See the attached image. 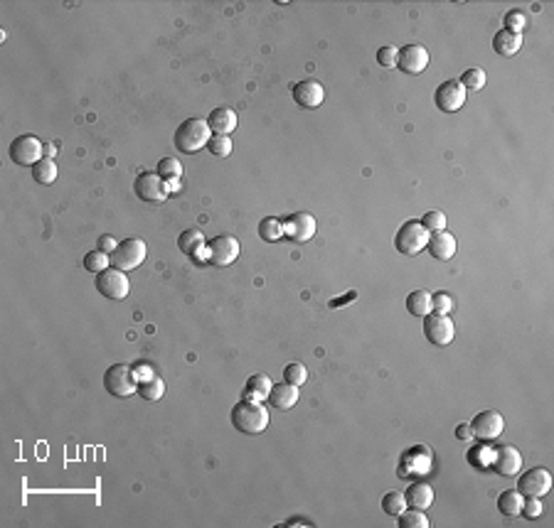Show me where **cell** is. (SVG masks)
<instances>
[{"label":"cell","mask_w":554,"mask_h":528,"mask_svg":"<svg viewBox=\"0 0 554 528\" xmlns=\"http://www.w3.org/2000/svg\"><path fill=\"white\" fill-rule=\"evenodd\" d=\"M382 509H384V513H387V516L397 518L406 509L404 494H402V491H387V494L382 497Z\"/></svg>","instance_id":"32"},{"label":"cell","mask_w":554,"mask_h":528,"mask_svg":"<svg viewBox=\"0 0 554 528\" xmlns=\"http://www.w3.org/2000/svg\"><path fill=\"white\" fill-rule=\"evenodd\" d=\"M404 499H406V506L409 509H419V511H424V509H429L434 504L432 484H427V481H414V484H409V489L404 491Z\"/></svg>","instance_id":"21"},{"label":"cell","mask_w":554,"mask_h":528,"mask_svg":"<svg viewBox=\"0 0 554 528\" xmlns=\"http://www.w3.org/2000/svg\"><path fill=\"white\" fill-rule=\"evenodd\" d=\"M259 236H262L267 243L278 241L281 236H286V233H283V222H281V219H276V217L262 219V222H259Z\"/></svg>","instance_id":"29"},{"label":"cell","mask_w":554,"mask_h":528,"mask_svg":"<svg viewBox=\"0 0 554 528\" xmlns=\"http://www.w3.org/2000/svg\"><path fill=\"white\" fill-rule=\"evenodd\" d=\"M424 337L429 339V344H436V347H448V344L456 339V324L448 315H438V312H429L424 317Z\"/></svg>","instance_id":"7"},{"label":"cell","mask_w":554,"mask_h":528,"mask_svg":"<svg viewBox=\"0 0 554 528\" xmlns=\"http://www.w3.org/2000/svg\"><path fill=\"white\" fill-rule=\"evenodd\" d=\"M432 305H434V312H438V315H448V312L453 310V300L448 292H434Z\"/></svg>","instance_id":"41"},{"label":"cell","mask_w":554,"mask_h":528,"mask_svg":"<svg viewBox=\"0 0 554 528\" xmlns=\"http://www.w3.org/2000/svg\"><path fill=\"white\" fill-rule=\"evenodd\" d=\"M209 138H212V131H209L207 121H203V118H187L175 131V148L185 155H195L203 148H207Z\"/></svg>","instance_id":"2"},{"label":"cell","mask_w":554,"mask_h":528,"mask_svg":"<svg viewBox=\"0 0 554 528\" xmlns=\"http://www.w3.org/2000/svg\"><path fill=\"white\" fill-rule=\"evenodd\" d=\"M459 81L464 84V89L480 91V89H485V81H488V76H485V72L480 67H473V69H466L464 76H461Z\"/></svg>","instance_id":"34"},{"label":"cell","mask_w":554,"mask_h":528,"mask_svg":"<svg viewBox=\"0 0 554 528\" xmlns=\"http://www.w3.org/2000/svg\"><path fill=\"white\" fill-rule=\"evenodd\" d=\"M397 54H399V49L392 47V44H384L382 49H377V62L382 64L384 69H395L397 67Z\"/></svg>","instance_id":"40"},{"label":"cell","mask_w":554,"mask_h":528,"mask_svg":"<svg viewBox=\"0 0 554 528\" xmlns=\"http://www.w3.org/2000/svg\"><path fill=\"white\" fill-rule=\"evenodd\" d=\"M163 393H166V383H163V379H158V376L138 381V396L143 398V401L155 403L163 398Z\"/></svg>","instance_id":"27"},{"label":"cell","mask_w":554,"mask_h":528,"mask_svg":"<svg viewBox=\"0 0 554 528\" xmlns=\"http://www.w3.org/2000/svg\"><path fill=\"white\" fill-rule=\"evenodd\" d=\"M269 403H271L276 411H291L296 403H299V386H291V383H274L271 391H269Z\"/></svg>","instance_id":"20"},{"label":"cell","mask_w":554,"mask_h":528,"mask_svg":"<svg viewBox=\"0 0 554 528\" xmlns=\"http://www.w3.org/2000/svg\"><path fill=\"white\" fill-rule=\"evenodd\" d=\"M177 246H180V251L185 256L198 258L200 251H203L207 243H205V233L200 231V229H187V231H182L180 236H177Z\"/></svg>","instance_id":"23"},{"label":"cell","mask_w":554,"mask_h":528,"mask_svg":"<svg viewBox=\"0 0 554 528\" xmlns=\"http://www.w3.org/2000/svg\"><path fill=\"white\" fill-rule=\"evenodd\" d=\"M315 229H318V224H315V217L308 214V211H296V214H291V217L283 222V233H286L291 241H299V243L310 241V238L315 236Z\"/></svg>","instance_id":"14"},{"label":"cell","mask_w":554,"mask_h":528,"mask_svg":"<svg viewBox=\"0 0 554 528\" xmlns=\"http://www.w3.org/2000/svg\"><path fill=\"white\" fill-rule=\"evenodd\" d=\"M523 502H525V497L517 489H505L500 497H498V509H500L502 516L515 518L523 513Z\"/></svg>","instance_id":"24"},{"label":"cell","mask_w":554,"mask_h":528,"mask_svg":"<svg viewBox=\"0 0 554 528\" xmlns=\"http://www.w3.org/2000/svg\"><path fill=\"white\" fill-rule=\"evenodd\" d=\"M291 94H293V101H296L301 108H318V106L323 104V99H325L323 84H318V81H310V79L293 84Z\"/></svg>","instance_id":"16"},{"label":"cell","mask_w":554,"mask_h":528,"mask_svg":"<svg viewBox=\"0 0 554 528\" xmlns=\"http://www.w3.org/2000/svg\"><path fill=\"white\" fill-rule=\"evenodd\" d=\"M429 236H432V233L421 226V222H406L404 226H399V231H397L395 246H397V251H399V254L416 256V254H421V251L427 249Z\"/></svg>","instance_id":"6"},{"label":"cell","mask_w":554,"mask_h":528,"mask_svg":"<svg viewBox=\"0 0 554 528\" xmlns=\"http://www.w3.org/2000/svg\"><path fill=\"white\" fill-rule=\"evenodd\" d=\"M104 388L113 398H128L138 393V379H136L134 366L126 364H111L104 374Z\"/></svg>","instance_id":"3"},{"label":"cell","mask_w":554,"mask_h":528,"mask_svg":"<svg viewBox=\"0 0 554 528\" xmlns=\"http://www.w3.org/2000/svg\"><path fill=\"white\" fill-rule=\"evenodd\" d=\"M406 310H409V315H414V317H427L429 312H434L432 292L429 290L409 292V297H406Z\"/></svg>","instance_id":"26"},{"label":"cell","mask_w":554,"mask_h":528,"mask_svg":"<svg viewBox=\"0 0 554 528\" xmlns=\"http://www.w3.org/2000/svg\"><path fill=\"white\" fill-rule=\"evenodd\" d=\"M552 489V475L549 470L544 467H532L530 472H525L517 481V491L523 494V497H537L542 499L547 491Z\"/></svg>","instance_id":"13"},{"label":"cell","mask_w":554,"mask_h":528,"mask_svg":"<svg viewBox=\"0 0 554 528\" xmlns=\"http://www.w3.org/2000/svg\"><path fill=\"white\" fill-rule=\"evenodd\" d=\"M468 462L473 467H491L493 462V449L491 445H478L468 452Z\"/></svg>","instance_id":"38"},{"label":"cell","mask_w":554,"mask_h":528,"mask_svg":"<svg viewBox=\"0 0 554 528\" xmlns=\"http://www.w3.org/2000/svg\"><path fill=\"white\" fill-rule=\"evenodd\" d=\"M96 290L109 300H126L128 292H131V283H128L123 270L106 268L96 275Z\"/></svg>","instance_id":"10"},{"label":"cell","mask_w":554,"mask_h":528,"mask_svg":"<svg viewBox=\"0 0 554 528\" xmlns=\"http://www.w3.org/2000/svg\"><path fill=\"white\" fill-rule=\"evenodd\" d=\"M271 379L267 374H254L249 376L244 386V398H251V401H264L269 398V391H271Z\"/></svg>","instance_id":"25"},{"label":"cell","mask_w":554,"mask_h":528,"mask_svg":"<svg viewBox=\"0 0 554 528\" xmlns=\"http://www.w3.org/2000/svg\"><path fill=\"white\" fill-rule=\"evenodd\" d=\"M54 155H57V145H54V143H45V158L54 160Z\"/></svg>","instance_id":"47"},{"label":"cell","mask_w":554,"mask_h":528,"mask_svg":"<svg viewBox=\"0 0 554 528\" xmlns=\"http://www.w3.org/2000/svg\"><path fill=\"white\" fill-rule=\"evenodd\" d=\"M283 381L291 386H303L308 383V369H306V364H301V361H291V364H286V369H283Z\"/></svg>","instance_id":"33"},{"label":"cell","mask_w":554,"mask_h":528,"mask_svg":"<svg viewBox=\"0 0 554 528\" xmlns=\"http://www.w3.org/2000/svg\"><path fill=\"white\" fill-rule=\"evenodd\" d=\"M136 197L143 201H148V204H158V201L166 199L171 192H168V182L160 177L158 172H141L138 177H136Z\"/></svg>","instance_id":"11"},{"label":"cell","mask_w":554,"mask_h":528,"mask_svg":"<svg viewBox=\"0 0 554 528\" xmlns=\"http://www.w3.org/2000/svg\"><path fill=\"white\" fill-rule=\"evenodd\" d=\"M421 226L427 229L429 233L443 231V229H446V214H443V211H438V209L427 211V214L421 217Z\"/></svg>","instance_id":"36"},{"label":"cell","mask_w":554,"mask_h":528,"mask_svg":"<svg viewBox=\"0 0 554 528\" xmlns=\"http://www.w3.org/2000/svg\"><path fill=\"white\" fill-rule=\"evenodd\" d=\"M239 249H242V243L237 241L235 236H230V233L214 236L212 241L205 246V251H207V261L214 265H219V268L235 263V261L239 258Z\"/></svg>","instance_id":"9"},{"label":"cell","mask_w":554,"mask_h":528,"mask_svg":"<svg viewBox=\"0 0 554 528\" xmlns=\"http://www.w3.org/2000/svg\"><path fill=\"white\" fill-rule=\"evenodd\" d=\"M434 101H436V108H441L443 113H456L464 108L466 104V89L459 79H448L443 84L436 86V94H434Z\"/></svg>","instance_id":"12"},{"label":"cell","mask_w":554,"mask_h":528,"mask_svg":"<svg viewBox=\"0 0 554 528\" xmlns=\"http://www.w3.org/2000/svg\"><path fill=\"white\" fill-rule=\"evenodd\" d=\"M134 371H136V379H138V381L153 379V376H155V374H153V369H150L148 364H141V366H136Z\"/></svg>","instance_id":"45"},{"label":"cell","mask_w":554,"mask_h":528,"mask_svg":"<svg viewBox=\"0 0 554 528\" xmlns=\"http://www.w3.org/2000/svg\"><path fill=\"white\" fill-rule=\"evenodd\" d=\"M109 258H111V268H118L123 273L138 268L145 261V241H141V238H123L116 246V251L109 254Z\"/></svg>","instance_id":"5"},{"label":"cell","mask_w":554,"mask_h":528,"mask_svg":"<svg viewBox=\"0 0 554 528\" xmlns=\"http://www.w3.org/2000/svg\"><path fill=\"white\" fill-rule=\"evenodd\" d=\"M207 126H209V131H212V135H230V133L237 131V126H239V116H237L235 108L222 106V108H214V111L209 113Z\"/></svg>","instance_id":"19"},{"label":"cell","mask_w":554,"mask_h":528,"mask_svg":"<svg viewBox=\"0 0 554 528\" xmlns=\"http://www.w3.org/2000/svg\"><path fill=\"white\" fill-rule=\"evenodd\" d=\"M81 265H84L86 270H91V273H102V270H106V268H111V258H109V254H104L102 249H96V251H89V254L81 258Z\"/></svg>","instance_id":"30"},{"label":"cell","mask_w":554,"mask_h":528,"mask_svg":"<svg viewBox=\"0 0 554 528\" xmlns=\"http://www.w3.org/2000/svg\"><path fill=\"white\" fill-rule=\"evenodd\" d=\"M96 246H99L104 254H113L116 246H118V241L113 236H109V233H104V236H99V243H96Z\"/></svg>","instance_id":"43"},{"label":"cell","mask_w":554,"mask_h":528,"mask_svg":"<svg viewBox=\"0 0 554 528\" xmlns=\"http://www.w3.org/2000/svg\"><path fill=\"white\" fill-rule=\"evenodd\" d=\"M528 27V15L523 10H507L505 13V30L515 32V35H523V30Z\"/></svg>","instance_id":"39"},{"label":"cell","mask_w":554,"mask_h":528,"mask_svg":"<svg viewBox=\"0 0 554 528\" xmlns=\"http://www.w3.org/2000/svg\"><path fill=\"white\" fill-rule=\"evenodd\" d=\"M155 172H158L166 182L168 180H180V177H182V165L177 163L175 158H163L158 163V170H155Z\"/></svg>","instance_id":"35"},{"label":"cell","mask_w":554,"mask_h":528,"mask_svg":"<svg viewBox=\"0 0 554 528\" xmlns=\"http://www.w3.org/2000/svg\"><path fill=\"white\" fill-rule=\"evenodd\" d=\"M523 513L528 518H537L539 513H542V502H539L537 497H525L523 502Z\"/></svg>","instance_id":"42"},{"label":"cell","mask_w":554,"mask_h":528,"mask_svg":"<svg viewBox=\"0 0 554 528\" xmlns=\"http://www.w3.org/2000/svg\"><path fill=\"white\" fill-rule=\"evenodd\" d=\"M399 528H429V518L424 511H419V509H404V511L399 513Z\"/></svg>","instance_id":"31"},{"label":"cell","mask_w":554,"mask_h":528,"mask_svg":"<svg viewBox=\"0 0 554 528\" xmlns=\"http://www.w3.org/2000/svg\"><path fill=\"white\" fill-rule=\"evenodd\" d=\"M32 180L38 182V185H52L57 180V165L54 160L42 158L35 167H32Z\"/></svg>","instance_id":"28"},{"label":"cell","mask_w":554,"mask_h":528,"mask_svg":"<svg viewBox=\"0 0 554 528\" xmlns=\"http://www.w3.org/2000/svg\"><path fill=\"white\" fill-rule=\"evenodd\" d=\"M45 158V143L38 135H20L10 143V160L20 167H35Z\"/></svg>","instance_id":"4"},{"label":"cell","mask_w":554,"mask_h":528,"mask_svg":"<svg viewBox=\"0 0 554 528\" xmlns=\"http://www.w3.org/2000/svg\"><path fill=\"white\" fill-rule=\"evenodd\" d=\"M355 297H357V292H347V295L342 297V300H331V307H342V305H345V302L355 300Z\"/></svg>","instance_id":"46"},{"label":"cell","mask_w":554,"mask_h":528,"mask_svg":"<svg viewBox=\"0 0 554 528\" xmlns=\"http://www.w3.org/2000/svg\"><path fill=\"white\" fill-rule=\"evenodd\" d=\"M429 67V52L421 44H406L397 54V69L404 74H421Z\"/></svg>","instance_id":"15"},{"label":"cell","mask_w":554,"mask_h":528,"mask_svg":"<svg viewBox=\"0 0 554 528\" xmlns=\"http://www.w3.org/2000/svg\"><path fill=\"white\" fill-rule=\"evenodd\" d=\"M468 425H470V435H473V440H478V443H493V440L500 438L502 430H505V420H502V415L498 411L478 413Z\"/></svg>","instance_id":"8"},{"label":"cell","mask_w":554,"mask_h":528,"mask_svg":"<svg viewBox=\"0 0 554 528\" xmlns=\"http://www.w3.org/2000/svg\"><path fill=\"white\" fill-rule=\"evenodd\" d=\"M456 438H459L461 443H470V440H473V435H470V425H468V422H461L459 428H456Z\"/></svg>","instance_id":"44"},{"label":"cell","mask_w":554,"mask_h":528,"mask_svg":"<svg viewBox=\"0 0 554 528\" xmlns=\"http://www.w3.org/2000/svg\"><path fill=\"white\" fill-rule=\"evenodd\" d=\"M491 467L500 477H515L520 472V467H523V457H520V452L512 445H500L496 449V454H493Z\"/></svg>","instance_id":"17"},{"label":"cell","mask_w":554,"mask_h":528,"mask_svg":"<svg viewBox=\"0 0 554 528\" xmlns=\"http://www.w3.org/2000/svg\"><path fill=\"white\" fill-rule=\"evenodd\" d=\"M232 425L244 435H259L269 428V408L262 401L242 398L232 408Z\"/></svg>","instance_id":"1"},{"label":"cell","mask_w":554,"mask_h":528,"mask_svg":"<svg viewBox=\"0 0 554 528\" xmlns=\"http://www.w3.org/2000/svg\"><path fill=\"white\" fill-rule=\"evenodd\" d=\"M427 249L436 261H451L453 256H456V251H459V241H456L453 233H448L446 229H443V231H436L429 236Z\"/></svg>","instance_id":"18"},{"label":"cell","mask_w":554,"mask_h":528,"mask_svg":"<svg viewBox=\"0 0 554 528\" xmlns=\"http://www.w3.org/2000/svg\"><path fill=\"white\" fill-rule=\"evenodd\" d=\"M493 49H496L500 57H515L520 49H523V35H515L510 30H500L493 38Z\"/></svg>","instance_id":"22"},{"label":"cell","mask_w":554,"mask_h":528,"mask_svg":"<svg viewBox=\"0 0 554 528\" xmlns=\"http://www.w3.org/2000/svg\"><path fill=\"white\" fill-rule=\"evenodd\" d=\"M207 150L214 158H227L232 153V138L230 135H212L207 143Z\"/></svg>","instance_id":"37"},{"label":"cell","mask_w":554,"mask_h":528,"mask_svg":"<svg viewBox=\"0 0 554 528\" xmlns=\"http://www.w3.org/2000/svg\"><path fill=\"white\" fill-rule=\"evenodd\" d=\"M180 190V180H168V192H177Z\"/></svg>","instance_id":"48"}]
</instances>
